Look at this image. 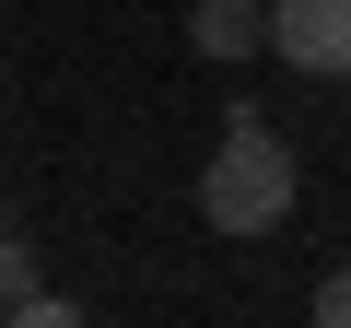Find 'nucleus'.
<instances>
[{
	"label": "nucleus",
	"instance_id": "2",
	"mask_svg": "<svg viewBox=\"0 0 351 328\" xmlns=\"http://www.w3.org/2000/svg\"><path fill=\"white\" fill-rule=\"evenodd\" d=\"M269 59L316 71V82H351V0H269Z\"/></svg>",
	"mask_w": 351,
	"mask_h": 328
},
{
	"label": "nucleus",
	"instance_id": "6",
	"mask_svg": "<svg viewBox=\"0 0 351 328\" xmlns=\"http://www.w3.org/2000/svg\"><path fill=\"white\" fill-rule=\"evenodd\" d=\"M339 94H351V82H339Z\"/></svg>",
	"mask_w": 351,
	"mask_h": 328
},
{
	"label": "nucleus",
	"instance_id": "1",
	"mask_svg": "<svg viewBox=\"0 0 351 328\" xmlns=\"http://www.w3.org/2000/svg\"><path fill=\"white\" fill-rule=\"evenodd\" d=\"M199 223L211 235H281L293 223V152H281V129L258 106H234L223 117V152L199 164Z\"/></svg>",
	"mask_w": 351,
	"mask_h": 328
},
{
	"label": "nucleus",
	"instance_id": "4",
	"mask_svg": "<svg viewBox=\"0 0 351 328\" xmlns=\"http://www.w3.org/2000/svg\"><path fill=\"white\" fill-rule=\"evenodd\" d=\"M316 328H351V270H328V281H316Z\"/></svg>",
	"mask_w": 351,
	"mask_h": 328
},
{
	"label": "nucleus",
	"instance_id": "5",
	"mask_svg": "<svg viewBox=\"0 0 351 328\" xmlns=\"http://www.w3.org/2000/svg\"><path fill=\"white\" fill-rule=\"evenodd\" d=\"M0 246H12V223H0Z\"/></svg>",
	"mask_w": 351,
	"mask_h": 328
},
{
	"label": "nucleus",
	"instance_id": "3",
	"mask_svg": "<svg viewBox=\"0 0 351 328\" xmlns=\"http://www.w3.org/2000/svg\"><path fill=\"white\" fill-rule=\"evenodd\" d=\"M188 47H199L211 71L269 59V0H188Z\"/></svg>",
	"mask_w": 351,
	"mask_h": 328
}]
</instances>
